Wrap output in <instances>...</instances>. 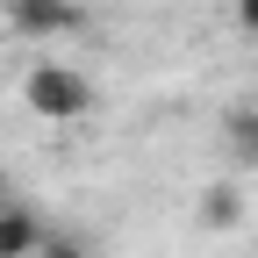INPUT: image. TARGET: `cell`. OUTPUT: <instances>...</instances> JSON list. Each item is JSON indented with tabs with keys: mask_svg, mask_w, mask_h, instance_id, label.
Returning <instances> with one entry per match:
<instances>
[{
	"mask_svg": "<svg viewBox=\"0 0 258 258\" xmlns=\"http://www.w3.org/2000/svg\"><path fill=\"white\" fill-rule=\"evenodd\" d=\"M8 29L15 36H72L86 29V8L79 0H8Z\"/></svg>",
	"mask_w": 258,
	"mask_h": 258,
	"instance_id": "obj_2",
	"label": "cell"
},
{
	"mask_svg": "<svg viewBox=\"0 0 258 258\" xmlns=\"http://www.w3.org/2000/svg\"><path fill=\"white\" fill-rule=\"evenodd\" d=\"M43 237H50V230H43V215H36V208H15V201L0 208V258H36Z\"/></svg>",
	"mask_w": 258,
	"mask_h": 258,
	"instance_id": "obj_3",
	"label": "cell"
},
{
	"mask_svg": "<svg viewBox=\"0 0 258 258\" xmlns=\"http://www.w3.org/2000/svg\"><path fill=\"white\" fill-rule=\"evenodd\" d=\"M237 22H244V36H258V0H237Z\"/></svg>",
	"mask_w": 258,
	"mask_h": 258,
	"instance_id": "obj_7",
	"label": "cell"
},
{
	"mask_svg": "<svg viewBox=\"0 0 258 258\" xmlns=\"http://www.w3.org/2000/svg\"><path fill=\"white\" fill-rule=\"evenodd\" d=\"M22 101H29V115H43V122H79L93 108V86H86L79 64H29Z\"/></svg>",
	"mask_w": 258,
	"mask_h": 258,
	"instance_id": "obj_1",
	"label": "cell"
},
{
	"mask_svg": "<svg viewBox=\"0 0 258 258\" xmlns=\"http://www.w3.org/2000/svg\"><path fill=\"white\" fill-rule=\"evenodd\" d=\"M230 151H237V165H251L258 172V108H230Z\"/></svg>",
	"mask_w": 258,
	"mask_h": 258,
	"instance_id": "obj_5",
	"label": "cell"
},
{
	"mask_svg": "<svg viewBox=\"0 0 258 258\" xmlns=\"http://www.w3.org/2000/svg\"><path fill=\"white\" fill-rule=\"evenodd\" d=\"M244 215H251V201H244V186H237V179H215V186L201 194V230L222 237V230H237Z\"/></svg>",
	"mask_w": 258,
	"mask_h": 258,
	"instance_id": "obj_4",
	"label": "cell"
},
{
	"mask_svg": "<svg viewBox=\"0 0 258 258\" xmlns=\"http://www.w3.org/2000/svg\"><path fill=\"white\" fill-rule=\"evenodd\" d=\"M36 258H93V251H86L79 237H43V251H36Z\"/></svg>",
	"mask_w": 258,
	"mask_h": 258,
	"instance_id": "obj_6",
	"label": "cell"
},
{
	"mask_svg": "<svg viewBox=\"0 0 258 258\" xmlns=\"http://www.w3.org/2000/svg\"><path fill=\"white\" fill-rule=\"evenodd\" d=\"M0 208H8V179H0Z\"/></svg>",
	"mask_w": 258,
	"mask_h": 258,
	"instance_id": "obj_8",
	"label": "cell"
}]
</instances>
